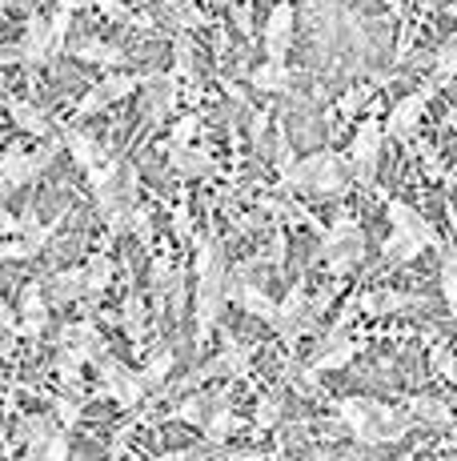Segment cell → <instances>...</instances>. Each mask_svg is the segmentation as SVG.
<instances>
[{"mask_svg":"<svg viewBox=\"0 0 457 461\" xmlns=\"http://www.w3.org/2000/svg\"><path fill=\"white\" fill-rule=\"evenodd\" d=\"M337 418L345 421V429L354 433L357 441H365V446L401 441L413 425L406 410H393V405H381V402H365V397H345V402H337Z\"/></svg>","mask_w":457,"mask_h":461,"instance_id":"1","label":"cell"},{"mask_svg":"<svg viewBox=\"0 0 457 461\" xmlns=\"http://www.w3.org/2000/svg\"><path fill=\"white\" fill-rule=\"evenodd\" d=\"M321 257L329 261V273L333 277H349L357 265L365 261V237H362V225L354 217L341 212L333 221V229L321 233Z\"/></svg>","mask_w":457,"mask_h":461,"instance_id":"2","label":"cell"},{"mask_svg":"<svg viewBox=\"0 0 457 461\" xmlns=\"http://www.w3.org/2000/svg\"><path fill=\"white\" fill-rule=\"evenodd\" d=\"M381 140H385V129L369 117L365 125L357 129L354 149H349V176H354L362 189L377 193V197L385 201V189H377V157H381Z\"/></svg>","mask_w":457,"mask_h":461,"instance_id":"3","label":"cell"},{"mask_svg":"<svg viewBox=\"0 0 457 461\" xmlns=\"http://www.w3.org/2000/svg\"><path fill=\"white\" fill-rule=\"evenodd\" d=\"M437 77L429 85H421L417 93H409V96H401L398 104H393V113L385 117V137H393V140H401V145H409L413 140V132H417V125H421V113H426V104H429V96L437 93Z\"/></svg>","mask_w":457,"mask_h":461,"instance_id":"4","label":"cell"},{"mask_svg":"<svg viewBox=\"0 0 457 461\" xmlns=\"http://www.w3.org/2000/svg\"><path fill=\"white\" fill-rule=\"evenodd\" d=\"M140 81L145 77H137V73H109L101 85H93L89 93L81 96V104H76V117H96L101 109H109V104H117V101H125V96H133Z\"/></svg>","mask_w":457,"mask_h":461,"instance_id":"5","label":"cell"},{"mask_svg":"<svg viewBox=\"0 0 457 461\" xmlns=\"http://www.w3.org/2000/svg\"><path fill=\"white\" fill-rule=\"evenodd\" d=\"M89 281H85V269H57V273H45L40 277V294H45V305L49 309H65V305H76L85 297Z\"/></svg>","mask_w":457,"mask_h":461,"instance_id":"6","label":"cell"},{"mask_svg":"<svg viewBox=\"0 0 457 461\" xmlns=\"http://www.w3.org/2000/svg\"><path fill=\"white\" fill-rule=\"evenodd\" d=\"M221 405H228V389H193V393H184L177 405H173V418L184 421V425H197V429H205V421L213 418Z\"/></svg>","mask_w":457,"mask_h":461,"instance_id":"7","label":"cell"},{"mask_svg":"<svg viewBox=\"0 0 457 461\" xmlns=\"http://www.w3.org/2000/svg\"><path fill=\"white\" fill-rule=\"evenodd\" d=\"M65 52L76 60H89V65H101V68H121L129 60V52L112 41H96V37H68L65 41Z\"/></svg>","mask_w":457,"mask_h":461,"instance_id":"8","label":"cell"},{"mask_svg":"<svg viewBox=\"0 0 457 461\" xmlns=\"http://www.w3.org/2000/svg\"><path fill=\"white\" fill-rule=\"evenodd\" d=\"M293 21H297V13L289 0H281L273 13H269V24H265V57L269 60H285L289 41H293Z\"/></svg>","mask_w":457,"mask_h":461,"instance_id":"9","label":"cell"},{"mask_svg":"<svg viewBox=\"0 0 457 461\" xmlns=\"http://www.w3.org/2000/svg\"><path fill=\"white\" fill-rule=\"evenodd\" d=\"M52 52H57V44H52L49 21L45 16H29V24H24V41H21V60L29 68H40Z\"/></svg>","mask_w":457,"mask_h":461,"instance_id":"10","label":"cell"},{"mask_svg":"<svg viewBox=\"0 0 457 461\" xmlns=\"http://www.w3.org/2000/svg\"><path fill=\"white\" fill-rule=\"evenodd\" d=\"M385 209H390L393 229H401V233L421 237V241H426V249H437V245H442V237H437V229L429 225V221L421 217V212L413 209V205H406V201H393V197H385Z\"/></svg>","mask_w":457,"mask_h":461,"instance_id":"11","label":"cell"},{"mask_svg":"<svg viewBox=\"0 0 457 461\" xmlns=\"http://www.w3.org/2000/svg\"><path fill=\"white\" fill-rule=\"evenodd\" d=\"M362 349H365V341H329V345H318V349L309 353V361H305V366H309L313 374H329V369H345L349 361H354Z\"/></svg>","mask_w":457,"mask_h":461,"instance_id":"12","label":"cell"},{"mask_svg":"<svg viewBox=\"0 0 457 461\" xmlns=\"http://www.w3.org/2000/svg\"><path fill=\"white\" fill-rule=\"evenodd\" d=\"M169 168L184 181H201V176H213V157L205 149H189V145H169Z\"/></svg>","mask_w":457,"mask_h":461,"instance_id":"13","label":"cell"},{"mask_svg":"<svg viewBox=\"0 0 457 461\" xmlns=\"http://www.w3.org/2000/svg\"><path fill=\"white\" fill-rule=\"evenodd\" d=\"M421 249H426V241L413 233H401V229H393V237L381 245V265L385 269H398V265H409L413 257H421Z\"/></svg>","mask_w":457,"mask_h":461,"instance_id":"14","label":"cell"},{"mask_svg":"<svg viewBox=\"0 0 457 461\" xmlns=\"http://www.w3.org/2000/svg\"><path fill=\"white\" fill-rule=\"evenodd\" d=\"M8 117H13L16 129L32 132V137H52V121L45 117V109H37V104H29V101H8Z\"/></svg>","mask_w":457,"mask_h":461,"instance_id":"15","label":"cell"},{"mask_svg":"<svg viewBox=\"0 0 457 461\" xmlns=\"http://www.w3.org/2000/svg\"><path fill=\"white\" fill-rule=\"evenodd\" d=\"M249 85L261 88V93H289V88H293V77H289L285 60H265V65H257L249 73Z\"/></svg>","mask_w":457,"mask_h":461,"instance_id":"16","label":"cell"},{"mask_svg":"<svg viewBox=\"0 0 457 461\" xmlns=\"http://www.w3.org/2000/svg\"><path fill=\"white\" fill-rule=\"evenodd\" d=\"M406 413L413 421H426L434 429H445L453 418H450V405L437 402V397H406Z\"/></svg>","mask_w":457,"mask_h":461,"instance_id":"17","label":"cell"},{"mask_svg":"<svg viewBox=\"0 0 457 461\" xmlns=\"http://www.w3.org/2000/svg\"><path fill=\"white\" fill-rule=\"evenodd\" d=\"M173 366H177V349H173V345H169V349H161V353H153V357H148V366L140 369V389H145V393H157V389L169 381Z\"/></svg>","mask_w":457,"mask_h":461,"instance_id":"18","label":"cell"},{"mask_svg":"<svg viewBox=\"0 0 457 461\" xmlns=\"http://www.w3.org/2000/svg\"><path fill=\"white\" fill-rule=\"evenodd\" d=\"M437 253H442V265H437V273H442V297H445V305H450V313H453V321H457V249L450 241H442L437 245Z\"/></svg>","mask_w":457,"mask_h":461,"instance_id":"19","label":"cell"},{"mask_svg":"<svg viewBox=\"0 0 457 461\" xmlns=\"http://www.w3.org/2000/svg\"><path fill=\"white\" fill-rule=\"evenodd\" d=\"M237 429H241V418L233 413V405H221V410L205 421V441H209V446H225Z\"/></svg>","mask_w":457,"mask_h":461,"instance_id":"20","label":"cell"},{"mask_svg":"<svg viewBox=\"0 0 457 461\" xmlns=\"http://www.w3.org/2000/svg\"><path fill=\"white\" fill-rule=\"evenodd\" d=\"M173 73L177 77H197V49L184 32H173Z\"/></svg>","mask_w":457,"mask_h":461,"instance_id":"21","label":"cell"},{"mask_svg":"<svg viewBox=\"0 0 457 461\" xmlns=\"http://www.w3.org/2000/svg\"><path fill=\"white\" fill-rule=\"evenodd\" d=\"M85 281H89V294H104V289L112 285V261H109V253L89 257V265H85Z\"/></svg>","mask_w":457,"mask_h":461,"instance_id":"22","label":"cell"},{"mask_svg":"<svg viewBox=\"0 0 457 461\" xmlns=\"http://www.w3.org/2000/svg\"><path fill=\"white\" fill-rule=\"evenodd\" d=\"M253 421H257V429H277V425L285 421V405H281V397L277 393H261Z\"/></svg>","mask_w":457,"mask_h":461,"instance_id":"23","label":"cell"},{"mask_svg":"<svg viewBox=\"0 0 457 461\" xmlns=\"http://www.w3.org/2000/svg\"><path fill=\"white\" fill-rule=\"evenodd\" d=\"M68 461H109V446H101L96 438L81 433V438L73 441V449H68Z\"/></svg>","mask_w":457,"mask_h":461,"instance_id":"24","label":"cell"},{"mask_svg":"<svg viewBox=\"0 0 457 461\" xmlns=\"http://www.w3.org/2000/svg\"><path fill=\"white\" fill-rule=\"evenodd\" d=\"M434 77H437V81H450V77H457V32L442 44V49H437V57H434Z\"/></svg>","mask_w":457,"mask_h":461,"instance_id":"25","label":"cell"},{"mask_svg":"<svg viewBox=\"0 0 457 461\" xmlns=\"http://www.w3.org/2000/svg\"><path fill=\"white\" fill-rule=\"evenodd\" d=\"M197 129H201V117L197 113H184L177 125H173V132H169V145H189V140L197 137Z\"/></svg>","mask_w":457,"mask_h":461,"instance_id":"26","label":"cell"},{"mask_svg":"<svg viewBox=\"0 0 457 461\" xmlns=\"http://www.w3.org/2000/svg\"><path fill=\"white\" fill-rule=\"evenodd\" d=\"M369 93H373V88H369V85L349 88V93L341 96V113H345V117H354V113H357V109H362V104L369 101Z\"/></svg>","mask_w":457,"mask_h":461,"instance_id":"27","label":"cell"},{"mask_svg":"<svg viewBox=\"0 0 457 461\" xmlns=\"http://www.w3.org/2000/svg\"><path fill=\"white\" fill-rule=\"evenodd\" d=\"M434 366L442 369L445 381H453V385H457V357H453L450 349H434Z\"/></svg>","mask_w":457,"mask_h":461,"instance_id":"28","label":"cell"},{"mask_svg":"<svg viewBox=\"0 0 457 461\" xmlns=\"http://www.w3.org/2000/svg\"><path fill=\"white\" fill-rule=\"evenodd\" d=\"M233 24H237V32H245V37L253 32V16H249V8H245V0L233 5Z\"/></svg>","mask_w":457,"mask_h":461,"instance_id":"29","label":"cell"},{"mask_svg":"<svg viewBox=\"0 0 457 461\" xmlns=\"http://www.w3.org/2000/svg\"><path fill=\"white\" fill-rule=\"evenodd\" d=\"M173 233H177L181 241H184V237L193 233V221H189V212H184V209H177V212H173Z\"/></svg>","mask_w":457,"mask_h":461,"instance_id":"30","label":"cell"},{"mask_svg":"<svg viewBox=\"0 0 457 461\" xmlns=\"http://www.w3.org/2000/svg\"><path fill=\"white\" fill-rule=\"evenodd\" d=\"M0 233H16V217L4 205H0Z\"/></svg>","mask_w":457,"mask_h":461,"instance_id":"31","label":"cell"},{"mask_svg":"<svg viewBox=\"0 0 457 461\" xmlns=\"http://www.w3.org/2000/svg\"><path fill=\"white\" fill-rule=\"evenodd\" d=\"M93 0H60V8H68V13H81V8H89Z\"/></svg>","mask_w":457,"mask_h":461,"instance_id":"32","label":"cell"},{"mask_svg":"<svg viewBox=\"0 0 457 461\" xmlns=\"http://www.w3.org/2000/svg\"><path fill=\"white\" fill-rule=\"evenodd\" d=\"M237 461H265V454L261 449H245V454H237Z\"/></svg>","mask_w":457,"mask_h":461,"instance_id":"33","label":"cell"},{"mask_svg":"<svg viewBox=\"0 0 457 461\" xmlns=\"http://www.w3.org/2000/svg\"><path fill=\"white\" fill-rule=\"evenodd\" d=\"M205 5H228V8H233V5H237V0H205Z\"/></svg>","mask_w":457,"mask_h":461,"instance_id":"34","label":"cell"},{"mask_svg":"<svg viewBox=\"0 0 457 461\" xmlns=\"http://www.w3.org/2000/svg\"><path fill=\"white\" fill-rule=\"evenodd\" d=\"M385 5H390V8H393V13H401V0H385Z\"/></svg>","mask_w":457,"mask_h":461,"instance_id":"35","label":"cell"},{"mask_svg":"<svg viewBox=\"0 0 457 461\" xmlns=\"http://www.w3.org/2000/svg\"><path fill=\"white\" fill-rule=\"evenodd\" d=\"M450 441H453V446H457V425H453V429H450Z\"/></svg>","mask_w":457,"mask_h":461,"instance_id":"36","label":"cell"},{"mask_svg":"<svg viewBox=\"0 0 457 461\" xmlns=\"http://www.w3.org/2000/svg\"><path fill=\"white\" fill-rule=\"evenodd\" d=\"M450 13H453V16H457V5H453V8H450Z\"/></svg>","mask_w":457,"mask_h":461,"instance_id":"37","label":"cell"},{"mask_svg":"<svg viewBox=\"0 0 457 461\" xmlns=\"http://www.w3.org/2000/svg\"><path fill=\"white\" fill-rule=\"evenodd\" d=\"M450 461H457V449H453V457H450Z\"/></svg>","mask_w":457,"mask_h":461,"instance_id":"38","label":"cell"},{"mask_svg":"<svg viewBox=\"0 0 457 461\" xmlns=\"http://www.w3.org/2000/svg\"><path fill=\"white\" fill-rule=\"evenodd\" d=\"M0 85H4V73H0Z\"/></svg>","mask_w":457,"mask_h":461,"instance_id":"39","label":"cell"}]
</instances>
